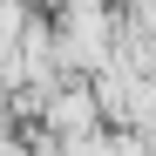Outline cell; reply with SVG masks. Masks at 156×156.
Instances as JSON below:
<instances>
[{
  "mask_svg": "<svg viewBox=\"0 0 156 156\" xmlns=\"http://www.w3.org/2000/svg\"><path fill=\"white\" fill-rule=\"evenodd\" d=\"M48 27H55L61 75H95L115 48V7L109 0H61V7H48Z\"/></svg>",
  "mask_w": 156,
  "mask_h": 156,
  "instance_id": "6da1fadb",
  "label": "cell"
},
{
  "mask_svg": "<svg viewBox=\"0 0 156 156\" xmlns=\"http://www.w3.org/2000/svg\"><path fill=\"white\" fill-rule=\"evenodd\" d=\"M82 82H88L95 115L109 129H149V115H156V82H149V75H129L115 61H102L95 75H82Z\"/></svg>",
  "mask_w": 156,
  "mask_h": 156,
  "instance_id": "7a4b0ae2",
  "label": "cell"
},
{
  "mask_svg": "<svg viewBox=\"0 0 156 156\" xmlns=\"http://www.w3.org/2000/svg\"><path fill=\"white\" fill-rule=\"evenodd\" d=\"M48 136H88V129H102V115H95V95H88V82L82 75H61L55 88L41 95V115H34Z\"/></svg>",
  "mask_w": 156,
  "mask_h": 156,
  "instance_id": "3957f363",
  "label": "cell"
},
{
  "mask_svg": "<svg viewBox=\"0 0 156 156\" xmlns=\"http://www.w3.org/2000/svg\"><path fill=\"white\" fill-rule=\"evenodd\" d=\"M27 14H34V7H20V0H0V41H14Z\"/></svg>",
  "mask_w": 156,
  "mask_h": 156,
  "instance_id": "277c9868",
  "label": "cell"
}]
</instances>
